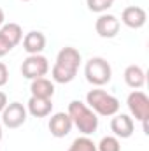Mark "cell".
I'll use <instances>...</instances> for the list:
<instances>
[{"label": "cell", "mask_w": 149, "mask_h": 151, "mask_svg": "<svg viewBox=\"0 0 149 151\" xmlns=\"http://www.w3.org/2000/svg\"><path fill=\"white\" fill-rule=\"evenodd\" d=\"M23 49L28 55H40L46 49V35L39 30H32L23 37Z\"/></svg>", "instance_id": "cell-12"}, {"label": "cell", "mask_w": 149, "mask_h": 151, "mask_svg": "<svg viewBox=\"0 0 149 151\" xmlns=\"http://www.w3.org/2000/svg\"><path fill=\"white\" fill-rule=\"evenodd\" d=\"M47 72H49V62L42 55H28L21 63V74L25 79L32 81L37 77H44Z\"/></svg>", "instance_id": "cell-6"}, {"label": "cell", "mask_w": 149, "mask_h": 151, "mask_svg": "<svg viewBox=\"0 0 149 151\" xmlns=\"http://www.w3.org/2000/svg\"><path fill=\"white\" fill-rule=\"evenodd\" d=\"M9 102H7V95L4 93V91H0V114H2V111L5 109V106H7Z\"/></svg>", "instance_id": "cell-22"}, {"label": "cell", "mask_w": 149, "mask_h": 151, "mask_svg": "<svg viewBox=\"0 0 149 151\" xmlns=\"http://www.w3.org/2000/svg\"><path fill=\"white\" fill-rule=\"evenodd\" d=\"M112 2H114V0H112Z\"/></svg>", "instance_id": "cell-26"}, {"label": "cell", "mask_w": 149, "mask_h": 151, "mask_svg": "<svg viewBox=\"0 0 149 151\" xmlns=\"http://www.w3.org/2000/svg\"><path fill=\"white\" fill-rule=\"evenodd\" d=\"M12 49H14V46H12L7 39L0 34V58H2V56H5V55H9Z\"/></svg>", "instance_id": "cell-20"}, {"label": "cell", "mask_w": 149, "mask_h": 151, "mask_svg": "<svg viewBox=\"0 0 149 151\" xmlns=\"http://www.w3.org/2000/svg\"><path fill=\"white\" fill-rule=\"evenodd\" d=\"M67 151H97V144L90 139V135H81L72 141Z\"/></svg>", "instance_id": "cell-17"}, {"label": "cell", "mask_w": 149, "mask_h": 151, "mask_svg": "<svg viewBox=\"0 0 149 151\" xmlns=\"http://www.w3.org/2000/svg\"><path fill=\"white\" fill-rule=\"evenodd\" d=\"M86 5L91 12L104 14L112 7V0H86Z\"/></svg>", "instance_id": "cell-19"}, {"label": "cell", "mask_w": 149, "mask_h": 151, "mask_svg": "<svg viewBox=\"0 0 149 151\" xmlns=\"http://www.w3.org/2000/svg\"><path fill=\"white\" fill-rule=\"evenodd\" d=\"M0 34L7 39L14 47L23 40V28L18 23H4V27L0 28Z\"/></svg>", "instance_id": "cell-16"}, {"label": "cell", "mask_w": 149, "mask_h": 151, "mask_svg": "<svg viewBox=\"0 0 149 151\" xmlns=\"http://www.w3.org/2000/svg\"><path fill=\"white\" fill-rule=\"evenodd\" d=\"M67 113L72 119V125L82 134V135H91L98 128V116L93 113L84 102L81 100H72L69 104Z\"/></svg>", "instance_id": "cell-2"}, {"label": "cell", "mask_w": 149, "mask_h": 151, "mask_svg": "<svg viewBox=\"0 0 149 151\" xmlns=\"http://www.w3.org/2000/svg\"><path fill=\"white\" fill-rule=\"evenodd\" d=\"M79 65H81V53L75 47H72V46L62 47L58 51L56 60H54V65L51 69L53 83L69 84L70 81L75 79L77 70H79Z\"/></svg>", "instance_id": "cell-1"}, {"label": "cell", "mask_w": 149, "mask_h": 151, "mask_svg": "<svg viewBox=\"0 0 149 151\" xmlns=\"http://www.w3.org/2000/svg\"><path fill=\"white\" fill-rule=\"evenodd\" d=\"M111 132L117 139H130L135 132V123L130 114L117 113L111 119Z\"/></svg>", "instance_id": "cell-9"}, {"label": "cell", "mask_w": 149, "mask_h": 151, "mask_svg": "<svg viewBox=\"0 0 149 151\" xmlns=\"http://www.w3.org/2000/svg\"><path fill=\"white\" fill-rule=\"evenodd\" d=\"M21 2H30V0H21Z\"/></svg>", "instance_id": "cell-25"}, {"label": "cell", "mask_w": 149, "mask_h": 151, "mask_svg": "<svg viewBox=\"0 0 149 151\" xmlns=\"http://www.w3.org/2000/svg\"><path fill=\"white\" fill-rule=\"evenodd\" d=\"M97 151H121V142L116 135H105L97 144Z\"/></svg>", "instance_id": "cell-18"}, {"label": "cell", "mask_w": 149, "mask_h": 151, "mask_svg": "<svg viewBox=\"0 0 149 151\" xmlns=\"http://www.w3.org/2000/svg\"><path fill=\"white\" fill-rule=\"evenodd\" d=\"M2 137H4V130H2V125H0V141H2Z\"/></svg>", "instance_id": "cell-24"}, {"label": "cell", "mask_w": 149, "mask_h": 151, "mask_svg": "<svg viewBox=\"0 0 149 151\" xmlns=\"http://www.w3.org/2000/svg\"><path fill=\"white\" fill-rule=\"evenodd\" d=\"M126 106L128 111L132 114V118H135V121H148L149 118V97L140 91V90H133L128 97H126Z\"/></svg>", "instance_id": "cell-5"}, {"label": "cell", "mask_w": 149, "mask_h": 151, "mask_svg": "<svg viewBox=\"0 0 149 151\" xmlns=\"http://www.w3.org/2000/svg\"><path fill=\"white\" fill-rule=\"evenodd\" d=\"M72 127H74V125H72V119H70L69 113H63V111L54 113L49 118V123H47V128H49L51 135L56 137V139L67 137V135L72 132Z\"/></svg>", "instance_id": "cell-8"}, {"label": "cell", "mask_w": 149, "mask_h": 151, "mask_svg": "<svg viewBox=\"0 0 149 151\" xmlns=\"http://www.w3.org/2000/svg\"><path fill=\"white\" fill-rule=\"evenodd\" d=\"M84 76L86 81L93 86H104L112 79L111 63L102 56H91L84 65Z\"/></svg>", "instance_id": "cell-4"}, {"label": "cell", "mask_w": 149, "mask_h": 151, "mask_svg": "<svg viewBox=\"0 0 149 151\" xmlns=\"http://www.w3.org/2000/svg\"><path fill=\"white\" fill-rule=\"evenodd\" d=\"M4 23H5V12H4V9L0 7V28L4 27Z\"/></svg>", "instance_id": "cell-23"}, {"label": "cell", "mask_w": 149, "mask_h": 151, "mask_svg": "<svg viewBox=\"0 0 149 151\" xmlns=\"http://www.w3.org/2000/svg\"><path fill=\"white\" fill-rule=\"evenodd\" d=\"M146 21H148V12H146V9H142L139 5H128L121 12V23L132 30L142 28L146 25Z\"/></svg>", "instance_id": "cell-10"}, {"label": "cell", "mask_w": 149, "mask_h": 151, "mask_svg": "<svg viewBox=\"0 0 149 151\" xmlns=\"http://www.w3.org/2000/svg\"><path fill=\"white\" fill-rule=\"evenodd\" d=\"M86 106L97 114V116H105V118H111L114 114L119 113V100L107 93L105 90H100V88H95V90H90L86 93Z\"/></svg>", "instance_id": "cell-3"}, {"label": "cell", "mask_w": 149, "mask_h": 151, "mask_svg": "<svg viewBox=\"0 0 149 151\" xmlns=\"http://www.w3.org/2000/svg\"><path fill=\"white\" fill-rule=\"evenodd\" d=\"M27 113L32 114L34 118H46L53 113V102H51V99L30 97L27 102Z\"/></svg>", "instance_id": "cell-13"}, {"label": "cell", "mask_w": 149, "mask_h": 151, "mask_svg": "<svg viewBox=\"0 0 149 151\" xmlns=\"http://www.w3.org/2000/svg\"><path fill=\"white\" fill-rule=\"evenodd\" d=\"M30 93H32V97H39V99H53V95H54V83L49 81L47 77L32 79Z\"/></svg>", "instance_id": "cell-14"}, {"label": "cell", "mask_w": 149, "mask_h": 151, "mask_svg": "<svg viewBox=\"0 0 149 151\" xmlns=\"http://www.w3.org/2000/svg\"><path fill=\"white\" fill-rule=\"evenodd\" d=\"M123 77H125L126 86H130L133 90H140L146 84V72H144V69L140 65H128L125 69Z\"/></svg>", "instance_id": "cell-15"}, {"label": "cell", "mask_w": 149, "mask_h": 151, "mask_svg": "<svg viewBox=\"0 0 149 151\" xmlns=\"http://www.w3.org/2000/svg\"><path fill=\"white\" fill-rule=\"evenodd\" d=\"M7 81H9V69L4 62H0V88L5 86Z\"/></svg>", "instance_id": "cell-21"}, {"label": "cell", "mask_w": 149, "mask_h": 151, "mask_svg": "<svg viewBox=\"0 0 149 151\" xmlns=\"http://www.w3.org/2000/svg\"><path fill=\"white\" fill-rule=\"evenodd\" d=\"M27 106H23L21 102H11L2 111V125L7 128H19L27 121Z\"/></svg>", "instance_id": "cell-7"}, {"label": "cell", "mask_w": 149, "mask_h": 151, "mask_svg": "<svg viewBox=\"0 0 149 151\" xmlns=\"http://www.w3.org/2000/svg\"><path fill=\"white\" fill-rule=\"evenodd\" d=\"M119 28H121V23H119V19H117L114 14L104 12V14H100V16L97 18V21H95V30H97V34L102 39L116 37V35L119 34Z\"/></svg>", "instance_id": "cell-11"}]
</instances>
